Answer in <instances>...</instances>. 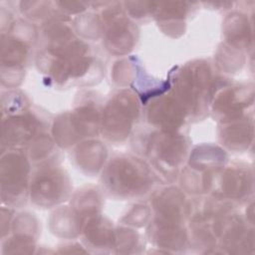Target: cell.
<instances>
[{
  "label": "cell",
  "mask_w": 255,
  "mask_h": 255,
  "mask_svg": "<svg viewBox=\"0 0 255 255\" xmlns=\"http://www.w3.org/2000/svg\"><path fill=\"white\" fill-rule=\"evenodd\" d=\"M137 106L130 94L122 93L107 108L103 117V129L107 135L121 138L128 134L131 121L136 117Z\"/></svg>",
  "instance_id": "cell-2"
},
{
  "label": "cell",
  "mask_w": 255,
  "mask_h": 255,
  "mask_svg": "<svg viewBox=\"0 0 255 255\" xmlns=\"http://www.w3.org/2000/svg\"><path fill=\"white\" fill-rule=\"evenodd\" d=\"M103 180L111 192L128 197L145 192L151 181L147 168L140 161L124 157L110 162Z\"/></svg>",
  "instance_id": "cell-1"
},
{
  "label": "cell",
  "mask_w": 255,
  "mask_h": 255,
  "mask_svg": "<svg viewBox=\"0 0 255 255\" xmlns=\"http://www.w3.org/2000/svg\"><path fill=\"white\" fill-rule=\"evenodd\" d=\"M29 165L24 156L18 153H8L2 158V191L8 195L19 194L25 190Z\"/></svg>",
  "instance_id": "cell-4"
},
{
  "label": "cell",
  "mask_w": 255,
  "mask_h": 255,
  "mask_svg": "<svg viewBox=\"0 0 255 255\" xmlns=\"http://www.w3.org/2000/svg\"><path fill=\"white\" fill-rule=\"evenodd\" d=\"M160 144L155 146V154L157 159L165 162L166 164L177 165L181 158L184 157L186 144L182 137L174 136L173 134H163L159 138Z\"/></svg>",
  "instance_id": "cell-6"
},
{
  "label": "cell",
  "mask_w": 255,
  "mask_h": 255,
  "mask_svg": "<svg viewBox=\"0 0 255 255\" xmlns=\"http://www.w3.org/2000/svg\"><path fill=\"white\" fill-rule=\"evenodd\" d=\"M222 176V195L226 194L228 197L239 198L248 191L251 186L249 174L245 170L227 169Z\"/></svg>",
  "instance_id": "cell-8"
},
{
  "label": "cell",
  "mask_w": 255,
  "mask_h": 255,
  "mask_svg": "<svg viewBox=\"0 0 255 255\" xmlns=\"http://www.w3.org/2000/svg\"><path fill=\"white\" fill-rule=\"evenodd\" d=\"M183 108L172 98H166L154 102L150 107V119L164 128L177 127L184 117Z\"/></svg>",
  "instance_id": "cell-5"
},
{
  "label": "cell",
  "mask_w": 255,
  "mask_h": 255,
  "mask_svg": "<svg viewBox=\"0 0 255 255\" xmlns=\"http://www.w3.org/2000/svg\"><path fill=\"white\" fill-rule=\"evenodd\" d=\"M68 182L56 169L41 170L31 186V197L41 205L55 204L68 194Z\"/></svg>",
  "instance_id": "cell-3"
},
{
  "label": "cell",
  "mask_w": 255,
  "mask_h": 255,
  "mask_svg": "<svg viewBox=\"0 0 255 255\" xmlns=\"http://www.w3.org/2000/svg\"><path fill=\"white\" fill-rule=\"evenodd\" d=\"M110 226L101 218L92 219L85 229L86 238L94 248H107L113 245L115 238Z\"/></svg>",
  "instance_id": "cell-9"
},
{
  "label": "cell",
  "mask_w": 255,
  "mask_h": 255,
  "mask_svg": "<svg viewBox=\"0 0 255 255\" xmlns=\"http://www.w3.org/2000/svg\"><path fill=\"white\" fill-rule=\"evenodd\" d=\"M35 119L31 117H18L7 121V126L3 128V139L7 138L10 144H20L26 141L33 132Z\"/></svg>",
  "instance_id": "cell-7"
}]
</instances>
